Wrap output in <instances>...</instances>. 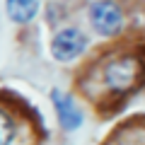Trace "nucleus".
Wrapping results in <instances>:
<instances>
[{
  "mask_svg": "<svg viewBox=\"0 0 145 145\" xmlns=\"http://www.w3.org/2000/svg\"><path fill=\"white\" fill-rule=\"evenodd\" d=\"M51 102L56 106V114H58V123H61L63 131H78L82 126V114H80L78 104L70 94L61 92V89H53L51 92Z\"/></svg>",
  "mask_w": 145,
  "mask_h": 145,
  "instance_id": "obj_4",
  "label": "nucleus"
},
{
  "mask_svg": "<svg viewBox=\"0 0 145 145\" xmlns=\"http://www.w3.org/2000/svg\"><path fill=\"white\" fill-rule=\"evenodd\" d=\"M140 75V65L135 58H116L106 65L104 70V80L114 92H126L133 87V82Z\"/></svg>",
  "mask_w": 145,
  "mask_h": 145,
  "instance_id": "obj_3",
  "label": "nucleus"
},
{
  "mask_svg": "<svg viewBox=\"0 0 145 145\" xmlns=\"http://www.w3.org/2000/svg\"><path fill=\"white\" fill-rule=\"evenodd\" d=\"M87 48V36L75 27H65V29L56 31L51 39V53L56 61L70 63Z\"/></svg>",
  "mask_w": 145,
  "mask_h": 145,
  "instance_id": "obj_2",
  "label": "nucleus"
},
{
  "mask_svg": "<svg viewBox=\"0 0 145 145\" xmlns=\"http://www.w3.org/2000/svg\"><path fill=\"white\" fill-rule=\"evenodd\" d=\"M89 24L102 36H116L123 27V12L114 0H97L89 7Z\"/></svg>",
  "mask_w": 145,
  "mask_h": 145,
  "instance_id": "obj_1",
  "label": "nucleus"
},
{
  "mask_svg": "<svg viewBox=\"0 0 145 145\" xmlns=\"http://www.w3.org/2000/svg\"><path fill=\"white\" fill-rule=\"evenodd\" d=\"M12 140H15V121L0 109V145H10Z\"/></svg>",
  "mask_w": 145,
  "mask_h": 145,
  "instance_id": "obj_6",
  "label": "nucleus"
},
{
  "mask_svg": "<svg viewBox=\"0 0 145 145\" xmlns=\"http://www.w3.org/2000/svg\"><path fill=\"white\" fill-rule=\"evenodd\" d=\"M41 3L39 0H5V10L15 24H29L39 15Z\"/></svg>",
  "mask_w": 145,
  "mask_h": 145,
  "instance_id": "obj_5",
  "label": "nucleus"
}]
</instances>
